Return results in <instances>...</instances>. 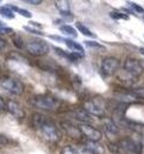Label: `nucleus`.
I'll return each mask as SVG.
<instances>
[{
  "label": "nucleus",
  "mask_w": 144,
  "mask_h": 154,
  "mask_svg": "<svg viewBox=\"0 0 144 154\" xmlns=\"http://www.w3.org/2000/svg\"><path fill=\"white\" fill-rule=\"evenodd\" d=\"M0 87L12 95H21L24 92L23 82L8 75H4L0 78Z\"/></svg>",
  "instance_id": "obj_1"
},
{
  "label": "nucleus",
  "mask_w": 144,
  "mask_h": 154,
  "mask_svg": "<svg viewBox=\"0 0 144 154\" xmlns=\"http://www.w3.org/2000/svg\"><path fill=\"white\" fill-rule=\"evenodd\" d=\"M25 48L30 54H32L34 57H43V55H46L50 52L49 44L45 40L38 38L28 40L26 45H25Z\"/></svg>",
  "instance_id": "obj_2"
},
{
  "label": "nucleus",
  "mask_w": 144,
  "mask_h": 154,
  "mask_svg": "<svg viewBox=\"0 0 144 154\" xmlns=\"http://www.w3.org/2000/svg\"><path fill=\"white\" fill-rule=\"evenodd\" d=\"M39 131L41 133V135H43V138L50 142L56 143V142L59 141L60 138H62V133H60L59 128L56 126V124H53L52 121H49V120H46L40 126Z\"/></svg>",
  "instance_id": "obj_3"
},
{
  "label": "nucleus",
  "mask_w": 144,
  "mask_h": 154,
  "mask_svg": "<svg viewBox=\"0 0 144 154\" xmlns=\"http://www.w3.org/2000/svg\"><path fill=\"white\" fill-rule=\"evenodd\" d=\"M32 103L41 109H46V111H53L58 107V100L56 98H53L52 95L49 94H39L32 98Z\"/></svg>",
  "instance_id": "obj_4"
},
{
  "label": "nucleus",
  "mask_w": 144,
  "mask_h": 154,
  "mask_svg": "<svg viewBox=\"0 0 144 154\" xmlns=\"http://www.w3.org/2000/svg\"><path fill=\"white\" fill-rule=\"evenodd\" d=\"M123 69H124L129 75H131V77L135 78V79L141 77L144 72L143 65L141 64V61H138V60L135 59V58H128V59L124 61Z\"/></svg>",
  "instance_id": "obj_5"
},
{
  "label": "nucleus",
  "mask_w": 144,
  "mask_h": 154,
  "mask_svg": "<svg viewBox=\"0 0 144 154\" xmlns=\"http://www.w3.org/2000/svg\"><path fill=\"white\" fill-rule=\"evenodd\" d=\"M79 131L82 132V134L88 138L89 141H94V142H98L102 140L103 138V133L99 131V129L94 128L93 126L89 125V124H80L78 126Z\"/></svg>",
  "instance_id": "obj_6"
},
{
  "label": "nucleus",
  "mask_w": 144,
  "mask_h": 154,
  "mask_svg": "<svg viewBox=\"0 0 144 154\" xmlns=\"http://www.w3.org/2000/svg\"><path fill=\"white\" fill-rule=\"evenodd\" d=\"M118 66H119V60L115 57H106L102 60V65H101V71L102 73L106 75V77H110L112 74H115V72L118 69Z\"/></svg>",
  "instance_id": "obj_7"
},
{
  "label": "nucleus",
  "mask_w": 144,
  "mask_h": 154,
  "mask_svg": "<svg viewBox=\"0 0 144 154\" xmlns=\"http://www.w3.org/2000/svg\"><path fill=\"white\" fill-rule=\"evenodd\" d=\"M118 146L125 152V153H131V154H139L142 148H141V145L137 141L129 139V138H125V139H122L117 141Z\"/></svg>",
  "instance_id": "obj_8"
},
{
  "label": "nucleus",
  "mask_w": 144,
  "mask_h": 154,
  "mask_svg": "<svg viewBox=\"0 0 144 154\" xmlns=\"http://www.w3.org/2000/svg\"><path fill=\"white\" fill-rule=\"evenodd\" d=\"M83 107L91 116H93L97 118H104V109L96 100H86L83 105Z\"/></svg>",
  "instance_id": "obj_9"
},
{
  "label": "nucleus",
  "mask_w": 144,
  "mask_h": 154,
  "mask_svg": "<svg viewBox=\"0 0 144 154\" xmlns=\"http://www.w3.org/2000/svg\"><path fill=\"white\" fill-rule=\"evenodd\" d=\"M6 108H7V112L12 116H14L15 119H24L26 116L21 105L15 100H8L6 103Z\"/></svg>",
  "instance_id": "obj_10"
},
{
  "label": "nucleus",
  "mask_w": 144,
  "mask_h": 154,
  "mask_svg": "<svg viewBox=\"0 0 144 154\" xmlns=\"http://www.w3.org/2000/svg\"><path fill=\"white\" fill-rule=\"evenodd\" d=\"M62 128H63V131L65 132L70 138H73V139H79V138H82V135H83L78 127L73 126V125L70 124V122H62Z\"/></svg>",
  "instance_id": "obj_11"
},
{
  "label": "nucleus",
  "mask_w": 144,
  "mask_h": 154,
  "mask_svg": "<svg viewBox=\"0 0 144 154\" xmlns=\"http://www.w3.org/2000/svg\"><path fill=\"white\" fill-rule=\"evenodd\" d=\"M102 125H103V129H104V132L106 133L107 137H115L118 133V127L114 120L105 118L103 122H102Z\"/></svg>",
  "instance_id": "obj_12"
},
{
  "label": "nucleus",
  "mask_w": 144,
  "mask_h": 154,
  "mask_svg": "<svg viewBox=\"0 0 144 154\" xmlns=\"http://www.w3.org/2000/svg\"><path fill=\"white\" fill-rule=\"evenodd\" d=\"M72 114H73V118H75L76 120L80 121L82 124H89V122L92 121V116H90L84 108H79V109L73 111Z\"/></svg>",
  "instance_id": "obj_13"
},
{
  "label": "nucleus",
  "mask_w": 144,
  "mask_h": 154,
  "mask_svg": "<svg viewBox=\"0 0 144 154\" xmlns=\"http://www.w3.org/2000/svg\"><path fill=\"white\" fill-rule=\"evenodd\" d=\"M85 151L89 154H103L104 153V148L94 141H89L85 145Z\"/></svg>",
  "instance_id": "obj_14"
},
{
  "label": "nucleus",
  "mask_w": 144,
  "mask_h": 154,
  "mask_svg": "<svg viewBox=\"0 0 144 154\" xmlns=\"http://www.w3.org/2000/svg\"><path fill=\"white\" fill-rule=\"evenodd\" d=\"M63 41L65 42V45L67 46V48H69V50H71L72 52L85 54L83 46H82L80 44H78L77 41H75V40H72V39H63Z\"/></svg>",
  "instance_id": "obj_15"
},
{
  "label": "nucleus",
  "mask_w": 144,
  "mask_h": 154,
  "mask_svg": "<svg viewBox=\"0 0 144 154\" xmlns=\"http://www.w3.org/2000/svg\"><path fill=\"white\" fill-rule=\"evenodd\" d=\"M46 120H47V119L43 116V114H40V113H33L32 116H31V126H32L33 128L39 129L40 126H41Z\"/></svg>",
  "instance_id": "obj_16"
},
{
  "label": "nucleus",
  "mask_w": 144,
  "mask_h": 154,
  "mask_svg": "<svg viewBox=\"0 0 144 154\" xmlns=\"http://www.w3.org/2000/svg\"><path fill=\"white\" fill-rule=\"evenodd\" d=\"M59 31L65 35V37H70V38H77L78 33H77V29L75 27L70 25H63L59 27Z\"/></svg>",
  "instance_id": "obj_17"
},
{
  "label": "nucleus",
  "mask_w": 144,
  "mask_h": 154,
  "mask_svg": "<svg viewBox=\"0 0 144 154\" xmlns=\"http://www.w3.org/2000/svg\"><path fill=\"white\" fill-rule=\"evenodd\" d=\"M118 80L122 82V84H124L125 86H131L133 82H135V78H132L131 75H129L125 71H123L122 73H120V75L118 77Z\"/></svg>",
  "instance_id": "obj_18"
},
{
  "label": "nucleus",
  "mask_w": 144,
  "mask_h": 154,
  "mask_svg": "<svg viewBox=\"0 0 144 154\" xmlns=\"http://www.w3.org/2000/svg\"><path fill=\"white\" fill-rule=\"evenodd\" d=\"M76 26H77V29H78L82 34H84V35H86V37H91V38H97V35L92 32L91 29H89L84 24H82V23L78 21V23H76Z\"/></svg>",
  "instance_id": "obj_19"
},
{
  "label": "nucleus",
  "mask_w": 144,
  "mask_h": 154,
  "mask_svg": "<svg viewBox=\"0 0 144 154\" xmlns=\"http://www.w3.org/2000/svg\"><path fill=\"white\" fill-rule=\"evenodd\" d=\"M56 4V6H57V8H58V11L60 12V14H65V13H70V2L69 1H65V0H63V1H56L54 2Z\"/></svg>",
  "instance_id": "obj_20"
},
{
  "label": "nucleus",
  "mask_w": 144,
  "mask_h": 154,
  "mask_svg": "<svg viewBox=\"0 0 144 154\" xmlns=\"http://www.w3.org/2000/svg\"><path fill=\"white\" fill-rule=\"evenodd\" d=\"M130 95L135 99H139L144 100V87H136V88H131L129 91Z\"/></svg>",
  "instance_id": "obj_21"
},
{
  "label": "nucleus",
  "mask_w": 144,
  "mask_h": 154,
  "mask_svg": "<svg viewBox=\"0 0 144 154\" xmlns=\"http://www.w3.org/2000/svg\"><path fill=\"white\" fill-rule=\"evenodd\" d=\"M0 15L2 18H6V19H13L14 12L6 5V6H1L0 7Z\"/></svg>",
  "instance_id": "obj_22"
},
{
  "label": "nucleus",
  "mask_w": 144,
  "mask_h": 154,
  "mask_svg": "<svg viewBox=\"0 0 144 154\" xmlns=\"http://www.w3.org/2000/svg\"><path fill=\"white\" fill-rule=\"evenodd\" d=\"M126 5L129 6V8H130L132 12L135 13H139V14H144V8L141 6V5H138V4H136V2H132V1H128L126 2Z\"/></svg>",
  "instance_id": "obj_23"
},
{
  "label": "nucleus",
  "mask_w": 144,
  "mask_h": 154,
  "mask_svg": "<svg viewBox=\"0 0 144 154\" xmlns=\"http://www.w3.org/2000/svg\"><path fill=\"white\" fill-rule=\"evenodd\" d=\"M13 12H17L19 13L20 15H23V17H25V18H31L32 17V14H31V12L30 11H27V10H23V8H19V7H15V6H13V5H7Z\"/></svg>",
  "instance_id": "obj_24"
},
{
  "label": "nucleus",
  "mask_w": 144,
  "mask_h": 154,
  "mask_svg": "<svg viewBox=\"0 0 144 154\" xmlns=\"http://www.w3.org/2000/svg\"><path fill=\"white\" fill-rule=\"evenodd\" d=\"M110 17L115 20H129V15L126 13H122L119 11H114L110 13Z\"/></svg>",
  "instance_id": "obj_25"
},
{
  "label": "nucleus",
  "mask_w": 144,
  "mask_h": 154,
  "mask_svg": "<svg viewBox=\"0 0 144 154\" xmlns=\"http://www.w3.org/2000/svg\"><path fill=\"white\" fill-rule=\"evenodd\" d=\"M84 44H85V46H86V47H89V48H98V50H105L104 46H103V45H101V44H98L97 41L85 40V41H84Z\"/></svg>",
  "instance_id": "obj_26"
},
{
  "label": "nucleus",
  "mask_w": 144,
  "mask_h": 154,
  "mask_svg": "<svg viewBox=\"0 0 144 154\" xmlns=\"http://www.w3.org/2000/svg\"><path fill=\"white\" fill-rule=\"evenodd\" d=\"M59 154H78V152L73 146H65Z\"/></svg>",
  "instance_id": "obj_27"
},
{
  "label": "nucleus",
  "mask_w": 144,
  "mask_h": 154,
  "mask_svg": "<svg viewBox=\"0 0 144 154\" xmlns=\"http://www.w3.org/2000/svg\"><path fill=\"white\" fill-rule=\"evenodd\" d=\"M13 29L6 26H1L0 27V35H5V34H13Z\"/></svg>",
  "instance_id": "obj_28"
},
{
  "label": "nucleus",
  "mask_w": 144,
  "mask_h": 154,
  "mask_svg": "<svg viewBox=\"0 0 144 154\" xmlns=\"http://www.w3.org/2000/svg\"><path fill=\"white\" fill-rule=\"evenodd\" d=\"M12 40H13V42H14V46H17L18 48H23V45H21V44H23V40L20 39L19 35L15 34V37H13Z\"/></svg>",
  "instance_id": "obj_29"
},
{
  "label": "nucleus",
  "mask_w": 144,
  "mask_h": 154,
  "mask_svg": "<svg viewBox=\"0 0 144 154\" xmlns=\"http://www.w3.org/2000/svg\"><path fill=\"white\" fill-rule=\"evenodd\" d=\"M24 29H26L30 33H34V34H37V35H43L44 33L40 31V29H36V28H31V27H24Z\"/></svg>",
  "instance_id": "obj_30"
},
{
  "label": "nucleus",
  "mask_w": 144,
  "mask_h": 154,
  "mask_svg": "<svg viewBox=\"0 0 144 154\" xmlns=\"http://www.w3.org/2000/svg\"><path fill=\"white\" fill-rule=\"evenodd\" d=\"M6 47H7V42H6V40L0 37V53H2V52L5 51Z\"/></svg>",
  "instance_id": "obj_31"
},
{
  "label": "nucleus",
  "mask_w": 144,
  "mask_h": 154,
  "mask_svg": "<svg viewBox=\"0 0 144 154\" xmlns=\"http://www.w3.org/2000/svg\"><path fill=\"white\" fill-rule=\"evenodd\" d=\"M7 111V108H6V103L4 101V99L0 97V114H2V113H5Z\"/></svg>",
  "instance_id": "obj_32"
},
{
  "label": "nucleus",
  "mask_w": 144,
  "mask_h": 154,
  "mask_svg": "<svg viewBox=\"0 0 144 154\" xmlns=\"http://www.w3.org/2000/svg\"><path fill=\"white\" fill-rule=\"evenodd\" d=\"M8 143V139L5 137V135H1L0 134V146H5Z\"/></svg>",
  "instance_id": "obj_33"
},
{
  "label": "nucleus",
  "mask_w": 144,
  "mask_h": 154,
  "mask_svg": "<svg viewBox=\"0 0 144 154\" xmlns=\"http://www.w3.org/2000/svg\"><path fill=\"white\" fill-rule=\"evenodd\" d=\"M25 2H26V4H30V5H34V6L41 4L40 0H25Z\"/></svg>",
  "instance_id": "obj_34"
},
{
  "label": "nucleus",
  "mask_w": 144,
  "mask_h": 154,
  "mask_svg": "<svg viewBox=\"0 0 144 154\" xmlns=\"http://www.w3.org/2000/svg\"><path fill=\"white\" fill-rule=\"evenodd\" d=\"M30 25L32 26V27H37V28H41L43 27V25L41 24H39V23H36V21H30Z\"/></svg>",
  "instance_id": "obj_35"
},
{
  "label": "nucleus",
  "mask_w": 144,
  "mask_h": 154,
  "mask_svg": "<svg viewBox=\"0 0 144 154\" xmlns=\"http://www.w3.org/2000/svg\"><path fill=\"white\" fill-rule=\"evenodd\" d=\"M139 52H141V53L144 55V48H139Z\"/></svg>",
  "instance_id": "obj_36"
},
{
  "label": "nucleus",
  "mask_w": 144,
  "mask_h": 154,
  "mask_svg": "<svg viewBox=\"0 0 144 154\" xmlns=\"http://www.w3.org/2000/svg\"><path fill=\"white\" fill-rule=\"evenodd\" d=\"M1 26H4V24H2V23H1V21H0V27H1Z\"/></svg>",
  "instance_id": "obj_37"
},
{
  "label": "nucleus",
  "mask_w": 144,
  "mask_h": 154,
  "mask_svg": "<svg viewBox=\"0 0 144 154\" xmlns=\"http://www.w3.org/2000/svg\"><path fill=\"white\" fill-rule=\"evenodd\" d=\"M143 20H144V14H143Z\"/></svg>",
  "instance_id": "obj_38"
}]
</instances>
